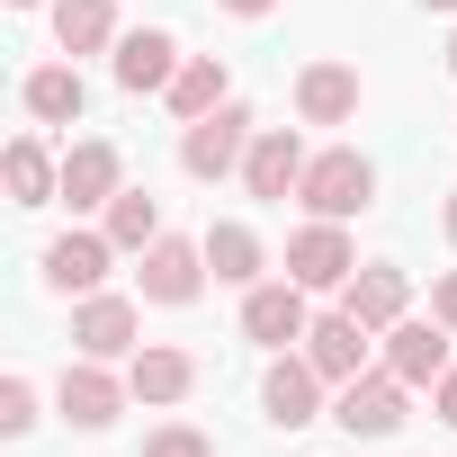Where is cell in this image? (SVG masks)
I'll return each instance as SVG.
<instances>
[{"mask_svg":"<svg viewBox=\"0 0 457 457\" xmlns=\"http://www.w3.org/2000/svg\"><path fill=\"white\" fill-rule=\"evenodd\" d=\"M296 206H305V215H332V224L368 215V206H377V162H368L359 144L314 153V162H305V179H296Z\"/></svg>","mask_w":457,"mask_h":457,"instance_id":"1","label":"cell"},{"mask_svg":"<svg viewBox=\"0 0 457 457\" xmlns=\"http://www.w3.org/2000/svg\"><path fill=\"white\" fill-rule=\"evenodd\" d=\"M287 278H296V287H314V296L350 287V278H359V243H350V224L305 215L296 234H287Z\"/></svg>","mask_w":457,"mask_h":457,"instance_id":"2","label":"cell"},{"mask_svg":"<svg viewBox=\"0 0 457 457\" xmlns=\"http://www.w3.org/2000/svg\"><path fill=\"white\" fill-rule=\"evenodd\" d=\"M252 135H261L252 108H243V99H224L215 117H197V126L179 135V170H188V179H234L243 153H252Z\"/></svg>","mask_w":457,"mask_h":457,"instance_id":"3","label":"cell"},{"mask_svg":"<svg viewBox=\"0 0 457 457\" xmlns=\"http://www.w3.org/2000/svg\"><path fill=\"white\" fill-rule=\"evenodd\" d=\"M206 243H179V234H162L153 252H135V296L144 305H197L206 296Z\"/></svg>","mask_w":457,"mask_h":457,"instance_id":"4","label":"cell"},{"mask_svg":"<svg viewBox=\"0 0 457 457\" xmlns=\"http://www.w3.org/2000/svg\"><path fill=\"white\" fill-rule=\"evenodd\" d=\"M314 287H296V278H261V287H243V341H261V350H305V332H314V305H305Z\"/></svg>","mask_w":457,"mask_h":457,"instance_id":"5","label":"cell"},{"mask_svg":"<svg viewBox=\"0 0 457 457\" xmlns=\"http://www.w3.org/2000/svg\"><path fill=\"white\" fill-rule=\"evenodd\" d=\"M403 395H412V386H403L395 368H359L350 386H332V421H341L350 439H395V430H403Z\"/></svg>","mask_w":457,"mask_h":457,"instance_id":"6","label":"cell"},{"mask_svg":"<svg viewBox=\"0 0 457 457\" xmlns=\"http://www.w3.org/2000/svg\"><path fill=\"white\" fill-rule=\"evenodd\" d=\"M72 350L81 359H135L144 350V296H81L72 305Z\"/></svg>","mask_w":457,"mask_h":457,"instance_id":"7","label":"cell"},{"mask_svg":"<svg viewBox=\"0 0 457 457\" xmlns=\"http://www.w3.org/2000/svg\"><path fill=\"white\" fill-rule=\"evenodd\" d=\"M323 395H332V377H323L305 350H278V359H270V377H261V421L305 430V421H323Z\"/></svg>","mask_w":457,"mask_h":457,"instance_id":"8","label":"cell"},{"mask_svg":"<svg viewBox=\"0 0 457 457\" xmlns=\"http://www.w3.org/2000/svg\"><path fill=\"white\" fill-rule=\"evenodd\" d=\"M126 395H135V386H126L108 359H72V368L54 377V403H63L72 430H108V421L126 412Z\"/></svg>","mask_w":457,"mask_h":457,"instance_id":"9","label":"cell"},{"mask_svg":"<svg viewBox=\"0 0 457 457\" xmlns=\"http://www.w3.org/2000/svg\"><path fill=\"white\" fill-rule=\"evenodd\" d=\"M108 261H117V243H108V224H99V234H54L37 270H46L54 296H99L108 287Z\"/></svg>","mask_w":457,"mask_h":457,"instance_id":"10","label":"cell"},{"mask_svg":"<svg viewBox=\"0 0 457 457\" xmlns=\"http://www.w3.org/2000/svg\"><path fill=\"white\" fill-rule=\"evenodd\" d=\"M117 188H126V153H117L108 135H81V144L63 153V206H72V215H90V206L108 215Z\"/></svg>","mask_w":457,"mask_h":457,"instance_id":"11","label":"cell"},{"mask_svg":"<svg viewBox=\"0 0 457 457\" xmlns=\"http://www.w3.org/2000/svg\"><path fill=\"white\" fill-rule=\"evenodd\" d=\"M448 341H457V332H448L439 314H403V323L386 332V368H395L403 386H439V377L457 368V359H448Z\"/></svg>","mask_w":457,"mask_h":457,"instance_id":"12","label":"cell"},{"mask_svg":"<svg viewBox=\"0 0 457 457\" xmlns=\"http://www.w3.org/2000/svg\"><path fill=\"white\" fill-rule=\"evenodd\" d=\"M305 162H314V153H305V135H296V126H261V135H252V153H243V188H252V197H296Z\"/></svg>","mask_w":457,"mask_h":457,"instance_id":"13","label":"cell"},{"mask_svg":"<svg viewBox=\"0 0 457 457\" xmlns=\"http://www.w3.org/2000/svg\"><path fill=\"white\" fill-rule=\"evenodd\" d=\"M179 63H188V54H179L170 28H135V37H117V90H135V99H144V90H170Z\"/></svg>","mask_w":457,"mask_h":457,"instance_id":"14","label":"cell"},{"mask_svg":"<svg viewBox=\"0 0 457 457\" xmlns=\"http://www.w3.org/2000/svg\"><path fill=\"white\" fill-rule=\"evenodd\" d=\"M341 305H350L368 332H395V323L412 314V278H403L395 261H359V278L341 287Z\"/></svg>","mask_w":457,"mask_h":457,"instance_id":"15","label":"cell"},{"mask_svg":"<svg viewBox=\"0 0 457 457\" xmlns=\"http://www.w3.org/2000/svg\"><path fill=\"white\" fill-rule=\"evenodd\" d=\"M359 99H368V90H359L350 63H305V72H296V117H305V126H350Z\"/></svg>","mask_w":457,"mask_h":457,"instance_id":"16","label":"cell"},{"mask_svg":"<svg viewBox=\"0 0 457 457\" xmlns=\"http://www.w3.org/2000/svg\"><path fill=\"white\" fill-rule=\"evenodd\" d=\"M19 108H28L37 126H81V108H90L81 63H37V72L19 81Z\"/></svg>","mask_w":457,"mask_h":457,"instance_id":"17","label":"cell"},{"mask_svg":"<svg viewBox=\"0 0 457 457\" xmlns=\"http://www.w3.org/2000/svg\"><path fill=\"white\" fill-rule=\"evenodd\" d=\"M368 341H377V332H368V323L341 305V314H314V332H305V359H314L332 386H350V377L368 368Z\"/></svg>","mask_w":457,"mask_h":457,"instance_id":"18","label":"cell"},{"mask_svg":"<svg viewBox=\"0 0 457 457\" xmlns=\"http://www.w3.org/2000/svg\"><path fill=\"white\" fill-rule=\"evenodd\" d=\"M126 386H135V403H188V386H197V359L188 350H170V341H144L135 359H126Z\"/></svg>","mask_w":457,"mask_h":457,"instance_id":"19","label":"cell"},{"mask_svg":"<svg viewBox=\"0 0 457 457\" xmlns=\"http://www.w3.org/2000/svg\"><path fill=\"white\" fill-rule=\"evenodd\" d=\"M0 179H10V206H63V162H54L37 135H10Z\"/></svg>","mask_w":457,"mask_h":457,"instance_id":"20","label":"cell"},{"mask_svg":"<svg viewBox=\"0 0 457 457\" xmlns=\"http://www.w3.org/2000/svg\"><path fill=\"white\" fill-rule=\"evenodd\" d=\"M206 270H215V287H261V270H270V252H261V234L252 224H206Z\"/></svg>","mask_w":457,"mask_h":457,"instance_id":"21","label":"cell"},{"mask_svg":"<svg viewBox=\"0 0 457 457\" xmlns=\"http://www.w3.org/2000/svg\"><path fill=\"white\" fill-rule=\"evenodd\" d=\"M162 99H170V117H179V126H197V117H215L224 99H234V72H224L215 54H188V63H179V81H170Z\"/></svg>","mask_w":457,"mask_h":457,"instance_id":"22","label":"cell"},{"mask_svg":"<svg viewBox=\"0 0 457 457\" xmlns=\"http://www.w3.org/2000/svg\"><path fill=\"white\" fill-rule=\"evenodd\" d=\"M54 46L63 54H117V0H54Z\"/></svg>","mask_w":457,"mask_h":457,"instance_id":"23","label":"cell"},{"mask_svg":"<svg viewBox=\"0 0 457 457\" xmlns=\"http://www.w3.org/2000/svg\"><path fill=\"white\" fill-rule=\"evenodd\" d=\"M108 243L117 252H153L162 243V197L153 188H117L108 197Z\"/></svg>","mask_w":457,"mask_h":457,"instance_id":"24","label":"cell"},{"mask_svg":"<svg viewBox=\"0 0 457 457\" xmlns=\"http://www.w3.org/2000/svg\"><path fill=\"white\" fill-rule=\"evenodd\" d=\"M144 457H215V439L197 421H162V430H144Z\"/></svg>","mask_w":457,"mask_h":457,"instance_id":"25","label":"cell"},{"mask_svg":"<svg viewBox=\"0 0 457 457\" xmlns=\"http://www.w3.org/2000/svg\"><path fill=\"white\" fill-rule=\"evenodd\" d=\"M0 430H10V439L37 430V386L28 377H0Z\"/></svg>","mask_w":457,"mask_h":457,"instance_id":"26","label":"cell"},{"mask_svg":"<svg viewBox=\"0 0 457 457\" xmlns=\"http://www.w3.org/2000/svg\"><path fill=\"white\" fill-rule=\"evenodd\" d=\"M430 314L457 332V270H439V278H430Z\"/></svg>","mask_w":457,"mask_h":457,"instance_id":"27","label":"cell"},{"mask_svg":"<svg viewBox=\"0 0 457 457\" xmlns=\"http://www.w3.org/2000/svg\"><path fill=\"white\" fill-rule=\"evenodd\" d=\"M430 421H448V430H457V368L430 386Z\"/></svg>","mask_w":457,"mask_h":457,"instance_id":"28","label":"cell"},{"mask_svg":"<svg viewBox=\"0 0 457 457\" xmlns=\"http://www.w3.org/2000/svg\"><path fill=\"white\" fill-rule=\"evenodd\" d=\"M215 10H234V19H270L278 0H215Z\"/></svg>","mask_w":457,"mask_h":457,"instance_id":"29","label":"cell"},{"mask_svg":"<svg viewBox=\"0 0 457 457\" xmlns=\"http://www.w3.org/2000/svg\"><path fill=\"white\" fill-rule=\"evenodd\" d=\"M439 224H448V243H457V188H448V206H439Z\"/></svg>","mask_w":457,"mask_h":457,"instance_id":"30","label":"cell"},{"mask_svg":"<svg viewBox=\"0 0 457 457\" xmlns=\"http://www.w3.org/2000/svg\"><path fill=\"white\" fill-rule=\"evenodd\" d=\"M421 10H439V19H457V0H421Z\"/></svg>","mask_w":457,"mask_h":457,"instance_id":"31","label":"cell"},{"mask_svg":"<svg viewBox=\"0 0 457 457\" xmlns=\"http://www.w3.org/2000/svg\"><path fill=\"white\" fill-rule=\"evenodd\" d=\"M10 10H46V0H10Z\"/></svg>","mask_w":457,"mask_h":457,"instance_id":"32","label":"cell"},{"mask_svg":"<svg viewBox=\"0 0 457 457\" xmlns=\"http://www.w3.org/2000/svg\"><path fill=\"white\" fill-rule=\"evenodd\" d=\"M448 72H457V37H448Z\"/></svg>","mask_w":457,"mask_h":457,"instance_id":"33","label":"cell"}]
</instances>
